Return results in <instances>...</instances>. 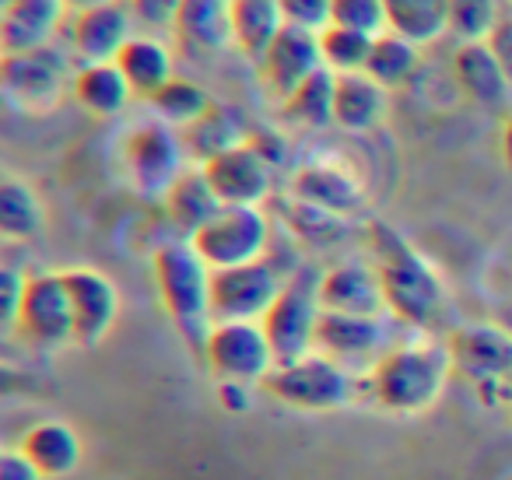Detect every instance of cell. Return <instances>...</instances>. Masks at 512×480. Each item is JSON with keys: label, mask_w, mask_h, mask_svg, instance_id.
Returning <instances> with one entry per match:
<instances>
[{"label": "cell", "mask_w": 512, "mask_h": 480, "mask_svg": "<svg viewBox=\"0 0 512 480\" xmlns=\"http://www.w3.org/2000/svg\"><path fill=\"white\" fill-rule=\"evenodd\" d=\"M369 246L372 267L383 284L386 309L414 330H428L439 323L446 312V284H442L439 270L383 221L369 225Z\"/></svg>", "instance_id": "6da1fadb"}, {"label": "cell", "mask_w": 512, "mask_h": 480, "mask_svg": "<svg viewBox=\"0 0 512 480\" xmlns=\"http://www.w3.org/2000/svg\"><path fill=\"white\" fill-rule=\"evenodd\" d=\"M453 375L446 344L432 340H407V344L386 347L376 365L365 375V386L372 389L376 403L390 414L418 417L442 400Z\"/></svg>", "instance_id": "7a4b0ae2"}, {"label": "cell", "mask_w": 512, "mask_h": 480, "mask_svg": "<svg viewBox=\"0 0 512 480\" xmlns=\"http://www.w3.org/2000/svg\"><path fill=\"white\" fill-rule=\"evenodd\" d=\"M155 284L165 312L179 337L204 354L207 333L214 326L211 316V267L200 260V253L186 242H169L155 253Z\"/></svg>", "instance_id": "3957f363"}, {"label": "cell", "mask_w": 512, "mask_h": 480, "mask_svg": "<svg viewBox=\"0 0 512 480\" xmlns=\"http://www.w3.org/2000/svg\"><path fill=\"white\" fill-rule=\"evenodd\" d=\"M278 403L306 414H334L355 403L358 396V375L344 368L341 361L313 351L306 358L281 361L267 372L260 382Z\"/></svg>", "instance_id": "277c9868"}, {"label": "cell", "mask_w": 512, "mask_h": 480, "mask_svg": "<svg viewBox=\"0 0 512 480\" xmlns=\"http://www.w3.org/2000/svg\"><path fill=\"white\" fill-rule=\"evenodd\" d=\"M323 305H320V277L316 274H295L285 281L281 295L264 312L267 340H271L274 361H295L313 354L316 347V326H320Z\"/></svg>", "instance_id": "5b68a950"}, {"label": "cell", "mask_w": 512, "mask_h": 480, "mask_svg": "<svg viewBox=\"0 0 512 480\" xmlns=\"http://www.w3.org/2000/svg\"><path fill=\"white\" fill-rule=\"evenodd\" d=\"M190 246L211 270L264 260L271 246V221L260 207H221L204 228L190 235Z\"/></svg>", "instance_id": "8992f818"}, {"label": "cell", "mask_w": 512, "mask_h": 480, "mask_svg": "<svg viewBox=\"0 0 512 480\" xmlns=\"http://www.w3.org/2000/svg\"><path fill=\"white\" fill-rule=\"evenodd\" d=\"M285 281H281L278 267L271 260H253L239 263V267H221L211 270V316L214 323H260L264 312L281 295Z\"/></svg>", "instance_id": "52a82bcc"}, {"label": "cell", "mask_w": 512, "mask_h": 480, "mask_svg": "<svg viewBox=\"0 0 512 480\" xmlns=\"http://www.w3.org/2000/svg\"><path fill=\"white\" fill-rule=\"evenodd\" d=\"M200 358L207 361V368H211V375L218 382L228 379V382H249V386H260L267 379V372L278 365L264 326L242 323V319L214 323Z\"/></svg>", "instance_id": "ba28073f"}, {"label": "cell", "mask_w": 512, "mask_h": 480, "mask_svg": "<svg viewBox=\"0 0 512 480\" xmlns=\"http://www.w3.org/2000/svg\"><path fill=\"white\" fill-rule=\"evenodd\" d=\"M449 361L460 379L477 389H505L512 379V333L495 323H463L446 340Z\"/></svg>", "instance_id": "9c48e42d"}, {"label": "cell", "mask_w": 512, "mask_h": 480, "mask_svg": "<svg viewBox=\"0 0 512 480\" xmlns=\"http://www.w3.org/2000/svg\"><path fill=\"white\" fill-rule=\"evenodd\" d=\"M127 172L134 179L137 193L144 197H165L169 186L183 176L186 144L176 127L162 120H148L127 137Z\"/></svg>", "instance_id": "30bf717a"}, {"label": "cell", "mask_w": 512, "mask_h": 480, "mask_svg": "<svg viewBox=\"0 0 512 480\" xmlns=\"http://www.w3.org/2000/svg\"><path fill=\"white\" fill-rule=\"evenodd\" d=\"M200 169L225 207H260L271 197L274 165L249 144V137L235 148L207 158Z\"/></svg>", "instance_id": "8fae6325"}, {"label": "cell", "mask_w": 512, "mask_h": 480, "mask_svg": "<svg viewBox=\"0 0 512 480\" xmlns=\"http://www.w3.org/2000/svg\"><path fill=\"white\" fill-rule=\"evenodd\" d=\"M18 333L39 347H60L74 340V309L64 274H36L25 281Z\"/></svg>", "instance_id": "7c38bea8"}, {"label": "cell", "mask_w": 512, "mask_h": 480, "mask_svg": "<svg viewBox=\"0 0 512 480\" xmlns=\"http://www.w3.org/2000/svg\"><path fill=\"white\" fill-rule=\"evenodd\" d=\"M323 67L320 53V32L299 29V25H285L274 36V43L264 50V57L256 60V71L264 88L274 99H288L306 78H313Z\"/></svg>", "instance_id": "4fadbf2b"}, {"label": "cell", "mask_w": 512, "mask_h": 480, "mask_svg": "<svg viewBox=\"0 0 512 480\" xmlns=\"http://www.w3.org/2000/svg\"><path fill=\"white\" fill-rule=\"evenodd\" d=\"M64 74V57L50 46L32 53H0V95L22 109L50 106L64 88Z\"/></svg>", "instance_id": "5bb4252c"}, {"label": "cell", "mask_w": 512, "mask_h": 480, "mask_svg": "<svg viewBox=\"0 0 512 480\" xmlns=\"http://www.w3.org/2000/svg\"><path fill=\"white\" fill-rule=\"evenodd\" d=\"M313 351L341 361L344 368H372L376 358L386 351V326L383 316H351V312L323 309L320 326H316Z\"/></svg>", "instance_id": "9a60e30c"}, {"label": "cell", "mask_w": 512, "mask_h": 480, "mask_svg": "<svg viewBox=\"0 0 512 480\" xmlns=\"http://www.w3.org/2000/svg\"><path fill=\"white\" fill-rule=\"evenodd\" d=\"M67 295H71L74 309V340L85 347H95L109 330H113L116 316H120V295L116 284L106 274L88 267L64 270Z\"/></svg>", "instance_id": "2e32d148"}, {"label": "cell", "mask_w": 512, "mask_h": 480, "mask_svg": "<svg viewBox=\"0 0 512 480\" xmlns=\"http://www.w3.org/2000/svg\"><path fill=\"white\" fill-rule=\"evenodd\" d=\"M134 36V11L127 0H106L88 11H78L71 22V46L88 64H106Z\"/></svg>", "instance_id": "e0dca14e"}, {"label": "cell", "mask_w": 512, "mask_h": 480, "mask_svg": "<svg viewBox=\"0 0 512 480\" xmlns=\"http://www.w3.org/2000/svg\"><path fill=\"white\" fill-rule=\"evenodd\" d=\"M453 78L460 92L488 113H502L512 99V78L484 39L460 43V50L453 53Z\"/></svg>", "instance_id": "ac0fdd59"}, {"label": "cell", "mask_w": 512, "mask_h": 480, "mask_svg": "<svg viewBox=\"0 0 512 480\" xmlns=\"http://www.w3.org/2000/svg\"><path fill=\"white\" fill-rule=\"evenodd\" d=\"M320 305L330 312H351V316H383L386 298L376 267L365 260H341L323 270Z\"/></svg>", "instance_id": "d6986e66"}, {"label": "cell", "mask_w": 512, "mask_h": 480, "mask_svg": "<svg viewBox=\"0 0 512 480\" xmlns=\"http://www.w3.org/2000/svg\"><path fill=\"white\" fill-rule=\"evenodd\" d=\"M292 197L309 207H320L334 218H351L365 207V186L341 165L313 162L302 165L292 176Z\"/></svg>", "instance_id": "ffe728a7"}, {"label": "cell", "mask_w": 512, "mask_h": 480, "mask_svg": "<svg viewBox=\"0 0 512 480\" xmlns=\"http://www.w3.org/2000/svg\"><path fill=\"white\" fill-rule=\"evenodd\" d=\"M179 46L186 53H221L235 46L232 0H183L172 22Z\"/></svg>", "instance_id": "44dd1931"}, {"label": "cell", "mask_w": 512, "mask_h": 480, "mask_svg": "<svg viewBox=\"0 0 512 480\" xmlns=\"http://www.w3.org/2000/svg\"><path fill=\"white\" fill-rule=\"evenodd\" d=\"M64 11L60 0H15L0 25V53H32L50 46Z\"/></svg>", "instance_id": "7402d4cb"}, {"label": "cell", "mask_w": 512, "mask_h": 480, "mask_svg": "<svg viewBox=\"0 0 512 480\" xmlns=\"http://www.w3.org/2000/svg\"><path fill=\"white\" fill-rule=\"evenodd\" d=\"M386 88L365 71L358 74H337L334 88V123L348 134H365V130L379 127L386 116Z\"/></svg>", "instance_id": "603a6c76"}, {"label": "cell", "mask_w": 512, "mask_h": 480, "mask_svg": "<svg viewBox=\"0 0 512 480\" xmlns=\"http://www.w3.org/2000/svg\"><path fill=\"white\" fill-rule=\"evenodd\" d=\"M113 64L123 71V78L134 88V95H144V99H151L165 81L176 78V74H172L169 46L155 36H130L127 46L116 53Z\"/></svg>", "instance_id": "cb8c5ba5"}, {"label": "cell", "mask_w": 512, "mask_h": 480, "mask_svg": "<svg viewBox=\"0 0 512 480\" xmlns=\"http://www.w3.org/2000/svg\"><path fill=\"white\" fill-rule=\"evenodd\" d=\"M71 92L92 116H116L134 99V88L127 85V78H123V71L113 60L81 67L71 81Z\"/></svg>", "instance_id": "d4e9b609"}, {"label": "cell", "mask_w": 512, "mask_h": 480, "mask_svg": "<svg viewBox=\"0 0 512 480\" xmlns=\"http://www.w3.org/2000/svg\"><path fill=\"white\" fill-rule=\"evenodd\" d=\"M221 200L218 193L211 190V183H207L204 169H186L183 176L176 179V183L169 186V193H165V211H169L172 225L183 228L186 235H193L197 228H204L207 221L214 218V214L221 211Z\"/></svg>", "instance_id": "484cf974"}, {"label": "cell", "mask_w": 512, "mask_h": 480, "mask_svg": "<svg viewBox=\"0 0 512 480\" xmlns=\"http://www.w3.org/2000/svg\"><path fill=\"white\" fill-rule=\"evenodd\" d=\"M285 29L281 0H232V39L235 50L260 60L274 36Z\"/></svg>", "instance_id": "4316f807"}, {"label": "cell", "mask_w": 512, "mask_h": 480, "mask_svg": "<svg viewBox=\"0 0 512 480\" xmlns=\"http://www.w3.org/2000/svg\"><path fill=\"white\" fill-rule=\"evenodd\" d=\"M22 452L39 466L43 477H67L81 463V438L60 421H43L25 435Z\"/></svg>", "instance_id": "83f0119b"}, {"label": "cell", "mask_w": 512, "mask_h": 480, "mask_svg": "<svg viewBox=\"0 0 512 480\" xmlns=\"http://www.w3.org/2000/svg\"><path fill=\"white\" fill-rule=\"evenodd\" d=\"M386 29L425 46L449 32V0H383Z\"/></svg>", "instance_id": "f1b7e54d"}, {"label": "cell", "mask_w": 512, "mask_h": 480, "mask_svg": "<svg viewBox=\"0 0 512 480\" xmlns=\"http://www.w3.org/2000/svg\"><path fill=\"white\" fill-rule=\"evenodd\" d=\"M334 88H337V74L320 67L288 99H281V116L288 123H295V127H309V130L327 127V123H334Z\"/></svg>", "instance_id": "f546056e"}, {"label": "cell", "mask_w": 512, "mask_h": 480, "mask_svg": "<svg viewBox=\"0 0 512 480\" xmlns=\"http://www.w3.org/2000/svg\"><path fill=\"white\" fill-rule=\"evenodd\" d=\"M421 64V46L411 43L407 36H397V32H379L372 39L369 50V64H365V74L376 78L379 85L390 92V88H400L411 81V74L418 71Z\"/></svg>", "instance_id": "4dcf8cb0"}, {"label": "cell", "mask_w": 512, "mask_h": 480, "mask_svg": "<svg viewBox=\"0 0 512 480\" xmlns=\"http://www.w3.org/2000/svg\"><path fill=\"white\" fill-rule=\"evenodd\" d=\"M242 141H246V134H242L239 116H235L228 106H214V102L200 120H193L190 127H186V137H183L186 151H190L200 165H204L207 158L221 155V151L235 148V144H242Z\"/></svg>", "instance_id": "1f68e13d"}, {"label": "cell", "mask_w": 512, "mask_h": 480, "mask_svg": "<svg viewBox=\"0 0 512 480\" xmlns=\"http://www.w3.org/2000/svg\"><path fill=\"white\" fill-rule=\"evenodd\" d=\"M43 232V204L18 179H0V235L4 239H36Z\"/></svg>", "instance_id": "d6a6232c"}, {"label": "cell", "mask_w": 512, "mask_h": 480, "mask_svg": "<svg viewBox=\"0 0 512 480\" xmlns=\"http://www.w3.org/2000/svg\"><path fill=\"white\" fill-rule=\"evenodd\" d=\"M151 109L158 113V120L169 123V127H190L193 120L211 109V99L207 92L197 85V81H186V78H172L151 95Z\"/></svg>", "instance_id": "836d02e7"}, {"label": "cell", "mask_w": 512, "mask_h": 480, "mask_svg": "<svg viewBox=\"0 0 512 480\" xmlns=\"http://www.w3.org/2000/svg\"><path fill=\"white\" fill-rule=\"evenodd\" d=\"M372 39L365 32L355 29H341V25H327L320 32V53H323V67L334 74H358L369 64V50Z\"/></svg>", "instance_id": "e575fe53"}, {"label": "cell", "mask_w": 512, "mask_h": 480, "mask_svg": "<svg viewBox=\"0 0 512 480\" xmlns=\"http://www.w3.org/2000/svg\"><path fill=\"white\" fill-rule=\"evenodd\" d=\"M498 25L495 0H449V32L460 36L463 43L488 39Z\"/></svg>", "instance_id": "d590c367"}, {"label": "cell", "mask_w": 512, "mask_h": 480, "mask_svg": "<svg viewBox=\"0 0 512 480\" xmlns=\"http://www.w3.org/2000/svg\"><path fill=\"white\" fill-rule=\"evenodd\" d=\"M330 25L365 32V36H379V32H386L383 0H334V8H330Z\"/></svg>", "instance_id": "8d00e7d4"}, {"label": "cell", "mask_w": 512, "mask_h": 480, "mask_svg": "<svg viewBox=\"0 0 512 480\" xmlns=\"http://www.w3.org/2000/svg\"><path fill=\"white\" fill-rule=\"evenodd\" d=\"M288 225L295 228V235H302V239H309V242H320L323 246V242H334L337 235H341L344 218H334V214L320 211V207H309L292 197V221H288Z\"/></svg>", "instance_id": "74e56055"}, {"label": "cell", "mask_w": 512, "mask_h": 480, "mask_svg": "<svg viewBox=\"0 0 512 480\" xmlns=\"http://www.w3.org/2000/svg\"><path fill=\"white\" fill-rule=\"evenodd\" d=\"M330 8H334V0H281L285 25H299V29H309V32L327 29Z\"/></svg>", "instance_id": "f35d334b"}, {"label": "cell", "mask_w": 512, "mask_h": 480, "mask_svg": "<svg viewBox=\"0 0 512 480\" xmlns=\"http://www.w3.org/2000/svg\"><path fill=\"white\" fill-rule=\"evenodd\" d=\"M25 281L11 267H0V330H18V312H22Z\"/></svg>", "instance_id": "ab89813d"}, {"label": "cell", "mask_w": 512, "mask_h": 480, "mask_svg": "<svg viewBox=\"0 0 512 480\" xmlns=\"http://www.w3.org/2000/svg\"><path fill=\"white\" fill-rule=\"evenodd\" d=\"M137 22L151 25V29H172L176 11L183 0H127Z\"/></svg>", "instance_id": "60d3db41"}, {"label": "cell", "mask_w": 512, "mask_h": 480, "mask_svg": "<svg viewBox=\"0 0 512 480\" xmlns=\"http://www.w3.org/2000/svg\"><path fill=\"white\" fill-rule=\"evenodd\" d=\"M218 403L228 410V414H246L253 407V386L249 382H218Z\"/></svg>", "instance_id": "b9f144b4"}, {"label": "cell", "mask_w": 512, "mask_h": 480, "mask_svg": "<svg viewBox=\"0 0 512 480\" xmlns=\"http://www.w3.org/2000/svg\"><path fill=\"white\" fill-rule=\"evenodd\" d=\"M32 389H39L36 375L22 372V368L8 365V361H0V400H8V396L32 393Z\"/></svg>", "instance_id": "7bdbcfd3"}, {"label": "cell", "mask_w": 512, "mask_h": 480, "mask_svg": "<svg viewBox=\"0 0 512 480\" xmlns=\"http://www.w3.org/2000/svg\"><path fill=\"white\" fill-rule=\"evenodd\" d=\"M0 480H43L39 466L25 452H4L0 459Z\"/></svg>", "instance_id": "ee69618b"}, {"label": "cell", "mask_w": 512, "mask_h": 480, "mask_svg": "<svg viewBox=\"0 0 512 480\" xmlns=\"http://www.w3.org/2000/svg\"><path fill=\"white\" fill-rule=\"evenodd\" d=\"M484 43L491 46V53L502 60L505 74L512 78V18H498V25L491 29V36Z\"/></svg>", "instance_id": "f6af8a7d"}, {"label": "cell", "mask_w": 512, "mask_h": 480, "mask_svg": "<svg viewBox=\"0 0 512 480\" xmlns=\"http://www.w3.org/2000/svg\"><path fill=\"white\" fill-rule=\"evenodd\" d=\"M498 151H502V162H505V169L512 172V113H505L502 130H498Z\"/></svg>", "instance_id": "bcb514c9"}, {"label": "cell", "mask_w": 512, "mask_h": 480, "mask_svg": "<svg viewBox=\"0 0 512 480\" xmlns=\"http://www.w3.org/2000/svg\"><path fill=\"white\" fill-rule=\"evenodd\" d=\"M60 4H64V8H71L74 15H78V11H88V8H95V4H106V0H60Z\"/></svg>", "instance_id": "7dc6e473"}, {"label": "cell", "mask_w": 512, "mask_h": 480, "mask_svg": "<svg viewBox=\"0 0 512 480\" xmlns=\"http://www.w3.org/2000/svg\"><path fill=\"white\" fill-rule=\"evenodd\" d=\"M502 396H505V410H509V421H512V379H509V382H505Z\"/></svg>", "instance_id": "c3c4849f"}, {"label": "cell", "mask_w": 512, "mask_h": 480, "mask_svg": "<svg viewBox=\"0 0 512 480\" xmlns=\"http://www.w3.org/2000/svg\"><path fill=\"white\" fill-rule=\"evenodd\" d=\"M11 4H15V0H0V25H4V18H8Z\"/></svg>", "instance_id": "681fc988"}, {"label": "cell", "mask_w": 512, "mask_h": 480, "mask_svg": "<svg viewBox=\"0 0 512 480\" xmlns=\"http://www.w3.org/2000/svg\"><path fill=\"white\" fill-rule=\"evenodd\" d=\"M4 452H8V449H4V445H0V459H4Z\"/></svg>", "instance_id": "f907efd6"}, {"label": "cell", "mask_w": 512, "mask_h": 480, "mask_svg": "<svg viewBox=\"0 0 512 480\" xmlns=\"http://www.w3.org/2000/svg\"><path fill=\"white\" fill-rule=\"evenodd\" d=\"M509 18H512V15H509Z\"/></svg>", "instance_id": "816d5d0a"}]
</instances>
